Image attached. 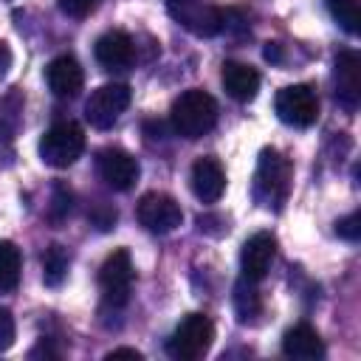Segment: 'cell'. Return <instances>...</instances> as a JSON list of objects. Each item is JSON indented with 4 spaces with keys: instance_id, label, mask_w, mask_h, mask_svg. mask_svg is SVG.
Listing matches in <instances>:
<instances>
[{
    "instance_id": "30bf717a",
    "label": "cell",
    "mask_w": 361,
    "mask_h": 361,
    "mask_svg": "<svg viewBox=\"0 0 361 361\" xmlns=\"http://www.w3.org/2000/svg\"><path fill=\"white\" fill-rule=\"evenodd\" d=\"M96 169H99V178L116 192H127L138 180V172H141L138 161L121 147H104L96 158Z\"/></svg>"
},
{
    "instance_id": "603a6c76",
    "label": "cell",
    "mask_w": 361,
    "mask_h": 361,
    "mask_svg": "<svg viewBox=\"0 0 361 361\" xmlns=\"http://www.w3.org/2000/svg\"><path fill=\"white\" fill-rule=\"evenodd\" d=\"M336 234L344 237V240H350V243H355V240L361 237V214L353 212V214H347V217H338V220H336Z\"/></svg>"
},
{
    "instance_id": "2e32d148",
    "label": "cell",
    "mask_w": 361,
    "mask_h": 361,
    "mask_svg": "<svg viewBox=\"0 0 361 361\" xmlns=\"http://www.w3.org/2000/svg\"><path fill=\"white\" fill-rule=\"evenodd\" d=\"M220 79H223L226 93L237 102H251L259 90V73H257V68H251L245 62H223Z\"/></svg>"
},
{
    "instance_id": "7402d4cb",
    "label": "cell",
    "mask_w": 361,
    "mask_h": 361,
    "mask_svg": "<svg viewBox=\"0 0 361 361\" xmlns=\"http://www.w3.org/2000/svg\"><path fill=\"white\" fill-rule=\"evenodd\" d=\"M234 305H237V313H240L243 322L259 313V296H257V288H254L251 279L243 276L237 282V288H234Z\"/></svg>"
},
{
    "instance_id": "ac0fdd59",
    "label": "cell",
    "mask_w": 361,
    "mask_h": 361,
    "mask_svg": "<svg viewBox=\"0 0 361 361\" xmlns=\"http://www.w3.org/2000/svg\"><path fill=\"white\" fill-rule=\"evenodd\" d=\"M20 268H23L20 248L11 240H0V293H8L17 288Z\"/></svg>"
},
{
    "instance_id": "6da1fadb",
    "label": "cell",
    "mask_w": 361,
    "mask_h": 361,
    "mask_svg": "<svg viewBox=\"0 0 361 361\" xmlns=\"http://www.w3.org/2000/svg\"><path fill=\"white\" fill-rule=\"evenodd\" d=\"M217 121V102L200 90V87H189L183 90L175 102H172V127L180 138H203Z\"/></svg>"
},
{
    "instance_id": "ffe728a7",
    "label": "cell",
    "mask_w": 361,
    "mask_h": 361,
    "mask_svg": "<svg viewBox=\"0 0 361 361\" xmlns=\"http://www.w3.org/2000/svg\"><path fill=\"white\" fill-rule=\"evenodd\" d=\"M23 124V96L17 90L0 99V135L11 138Z\"/></svg>"
},
{
    "instance_id": "f546056e",
    "label": "cell",
    "mask_w": 361,
    "mask_h": 361,
    "mask_svg": "<svg viewBox=\"0 0 361 361\" xmlns=\"http://www.w3.org/2000/svg\"><path fill=\"white\" fill-rule=\"evenodd\" d=\"M265 59H268V62H282V48H279V42H268V45H265Z\"/></svg>"
},
{
    "instance_id": "8fae6325",
    "label": "cell",
    "mask_w": 361,
    "mask_h": 361,
    "mask_svg": "<svg viewBox=\"0 0 361 361\" xmlns=\"http://www.w3.org/2000/svg\"><path fill=\"white\" fill-rule=\"evenodd\" d=\"M276 257V237L271 231H257L243 243L240 251V265H243V276L251 282H259L268 271L271 262Z\"/></svg>"
},
{
    "instance_id": "f1b7e54d",
    "label": "cell",
    "mask_w": 361,
    "mask_h": 361,
    "mask_svg": "<svg viewBox=\"0 0 361 361\" xmlns=\"http://www.w3.org/2000/svg\"><path fill=\"white\" fill-rule=\"evenodd\" d=\"M8 68H11V48H8V42L0 39V79H6Z\"/></svg>"
},
{
    "instance_id": "d6986e66",
    "label": "cell",
    "mask_w": 361,
    "mask_h": 361,
    "mask_svg": "<svg viewBox=\"0 0 361 361\" xmlns=\"http://www.w3.org/2000/svg\"><path fill=\"white\" fill-rule=\"evenodd\" d=\"M65 276H68V251L54 243L42 251V279L48 288H56L62 285Z\"/></svg>"
},
{
    "instance_id": "484cf974",
    "label": "cell",
    "mask_w": 361,
    "mask_h": 361,
    "mask_svg": "<svg viewBox=\"0 0 361 361\" xmlns=\"http://www.w3.org/2000/svg\"><path fill=\"white\" fill-rule=\"evenodd\" d=\"M71 212V192H65L62 186L54 189V220L65 217Z\"/></svg>"
},
{
    "instance_id": "4fadbf2b",
    "label": "cell",
    "mask_w": 361,
    "mask_h": 361,
    "mask_svg": "<svg viewBox=\"0 0 361 361\" xmlns=\"http://www.w3.org/2000/svg\"><path fill=\"white\" fill-rule=\"evenodd\" d=\"M96 62L104 68V71H124L133 65L135 59V45H133V37L124 34V31H107L96 39Z\"/></svg>"
},
{
    "instance_id": "3957f363",
    "label": "cell",
    "mask_w": 361,
    "mask_h": 361,
    "mask_svg": "<svg viewBox=\"0 0 361 361\" xmlns=\"http://www.w3.org/2000/svg\"><path fill=\"white\" fill-rule=\"evenodd\" d=\"M82 152H85V133L76 121H56L39 138V158L54 169L71 166Z\"/></svg>"
},
{
    "instance_id": "9c48e42d",
    "label": "cell",
    "mask_w": 361,
    "mask_h": 361,
    "mask_svg": "<svg viewBox=\"0 0 361 361\" xmlns=\"http://www.w3.org/2000/svg\"><path fill=\"white\" fill-rule=\"evenodd\" d=\"M276 116L290 127H310L319 118V96L310 85H288L276 93Z\"/></svg>"
},
{
    "instance_id": "277c9868",
    "label": "cell",
    "mask_w": 361,
    "mask_h": 361,
    "mask_svg": "<svg viewBox=\"0 0 361 361\" xmlns=\"http://www.w3.org/2000/svg\"><path fill=\"white\" fill-rule=\"evenodd\" d=\"M214 341V324L209 316L203 313H189L178 327L175 333L169 336L166 341V353L178 361H195L200 358Z\"/></svg>"
},
{
    "instance_id": "5bb4252c",
    "label": "cell",
    "mask_w": 361,
    "mask_h": 361,
    "mask_svg": "<svg viewBox=\"0 0 361 361\" xmlns=\"http://www.w3.org/2000/svg\"><path fill=\"white\" fill-rule=\"evenodd\" d=\"M336 99L355 110L361 102V59L355 51H341L336 56Z\"/></svg>"
},
{
    "instance_id": "e0dca14e",
    "label": "cell",
    "mask_w": 361,
    "mask_h": 361,
    "mask_svg": "<svg viewBox=\"0 0 361 361\" xmlns=\"http://www.w3.org/2000/svg\"><path fill=\"white\" fill-rule=\"evenodd\" d=\"M282 353L299 361H319L324 355V341L310 324H296L282 336Z\"/></svg>"
},
{
    "instance_id": "ba28073f",
    "label": "cell",
    "mask_w": 361,
    "mask_h": 361,
    "mask_svg": "<svg viewBox=\"0 0 361 361\" xmlns=\"http://www.w3.org/2000/svg\"><path fill=\"white\" fill-rule=\"evenodd\" d=\"M138 223L152 234H169L183 223V209L172 195L147 192L135 206Z\"/></svg>"
},
{
    "instance_id": "44dd1931",
    "label": "cell",
    "mask_w": 361,
    "mask_h": 361,
    "mask_svg": "<svg viewBox=\"0 0 361 361\" xmlns=\"http://www.w3.org/2000/svg\"><path fill=\"white\" fill-rule=\"evenodd\" d=\"M327 8L333 14V20L347 34L355 37L361 31V6H358V0H327Z\"/></svg>"
},
{
    "instance_id": "5b68a950",
    "label": "cell",
    "mask_w": 361,
    "mask_h": 361,
    "mask_svg": "<svg viewBox=\"0 0 361 361\" xmlns=\"http://www.w3.org/2000/svg\"><path fill=\"white\" fill-rule=\"evenodd\" d=\"M166 8L172 14V20L195 37H214L226 25L223 8H217L214 3H206V0H166Z\"/></svg>"
},
{
    "instance_id": "7a4b0ae2",
    "label": "cell",
    "mask_w": 361,
    "mask_h": 361,
    "mask_svg": "<svg viewBox=\"0 0 361 361\" xmlns=\"http://www.w3.org/2000/svg\"><path fill=\"white\" fill-rule=\"evenodd\" d=\"M290 161L279 152V149H262L259 152V164H257V175H254V197L259 200V206L265 209H279L288 186H290Z\"/></svg>"
},
{
    "instance_id": "9a60e30c",
    "label": "cell",
    "mask_w": 361,
    "mask_h": 361,
    "mask_svg": "<svg viewBox=\"0 0 361 361\" xmlns=\"http://www.w3.org/2000/svg\"><path fill=\"white\" fill-rule=\"evenodd\" d=\"M192 192L203 203H217L226 192V172L217 158L203 155L192 164Z\"/></svg>"
},
{
    "instance_id": "52a82bcc",
    "label": "cell",
    "mask_w": 361,
    "mask_h": 361,
    "mask_svg": "<svg viewBox=\"0 0 361 361\" xmlns=\"http://www.w3.org/2000/svg\"><path fill=\"white\" fill-rule=\"evenodd\" d=\"M99 288L110 307H124L133 288V259L127 248H116L99 268Z\"/></svg>"
},
{
    "instance_id": "4316f807",
    "label": "cell",
    "mask_w": 361,
    "mask_h": 361,
    "mask_svg": "<svg viewBox=\"0 0 361 361\" xmlns=\"http://www.w3.org/2000/svg\"><path fill=\"white\" fill-rule=\"evenodd\" d=\"M93 223L102 228V231H107L113 223H116V209H107V206H99L96 212H93Z\"/></svg>"
},
{
    "instance_id": "d4e9b609",
    "label": "cell",
    "mask_w": 361,
    "mask_h": 361,
    "mask_svg": "<svg viewBox=\"0 0 361 361\" xmlns=\"http://www.w3.org/2000/svg\"><path fill=\"white\" fill-rule=\"evenodd\" d=\"M14 336H17L14 316H11V310L0 307V350H8L14 344Z\"/></svg>"
},
{
    "instance_id": "cb8c5ba5",
    "label": "cell",
    "mask_w": 361,
    "mask_h": 361,
    "mask_svg": "<svg viewBox=\"0 0 361 361\" xmlns=\"http://www.w3.org/2000/svg\"><path fill=\"white\" fill-rule=\"evenodd\" d=\"M56 6H59L62 14H68L73 20H82L99 6V0H56Z\"/></svg>"
},
{
    "instance_id": "83f0119b",
    "label": "cell",
    "mask_w": 361,
    "mask_h": 361,
    "mask_svg": "<svg viewBox=\"0 0 361 361\" xmlns=\"http://www.w3.org/2000/svg\"><path fill=\"white\" fill-rule=\"evenodd\" d=\"M116 358H133V361H141V353L133 350V347H116L104 355V361H116Z\"/></svg>"
},
{
    "instance_id": "8992f818",
    "label": "cell",
    "mask_w": 361,
    "mask_h": 361,
    "mask_svg": "<svg viewBox=\"0 0 361 361\" xmlns=\"http://www.w3.org/2000/svg\"><path fill=\"white\" fill-rule=\"evenodd\" d=\"M130 99H133V90L124 82H107L96 87L85 102V118L96 130H110L118 121V116L127 110Z\"/></svg>"
},
{
    "instance_id": "7c38bea8",
    "label": "cell",
    "mask_w": 361,
    "mask_h": 361,
    "mask_svg": "<svg viewBox=\"0 0 361 361\" xmlns=\"http://www.w3.org/2000/svg\"><path fill=\"white\" fill-rule=\"evenodd\" d=\"M45 79H48V87H51L54 96H59V99H73V96L82 90V85H85V71H82V65L76 62V56L62 54V56H56V59L48 62Z\"/></svg>"
}]
</instances>
